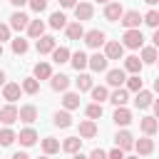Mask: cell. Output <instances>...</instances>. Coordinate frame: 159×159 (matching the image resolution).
<instances>
[{"label":"cell","instance_id":"cell-1","mask_svg":"<svg viewBox=\"0 0 159 159\" xmlns=\"http://www.w3.org/2000/svg\"><path fill=\"white\" fill-rule=\"evenodd\" d=\"M122 40H124L122 45H124V47H129V50H137V47H142V45H144V35H142V30H139V27H127Z\"/></svg>","mask_w":159,"mask_h":159},{"label":"cell","instance_id":"cell-2","mask_svg":"<svg viewBox=\"0 0 159 159\" xmlns=\"http://www.w3.org/2000/svg\"><path fill=\"white\" fill-rule=\"evenodd\" d=\"M82 37H84L87 47H92V50H97V47H102V45L107 42V35H104L102 30H89V32H84Z\"/></svg>","mask_w":159,"mask_h":159},{"label":"cell","instance_id":"cell-3","mask_svg":"<svg viewBox=\"0 0 159 159\" xmlns=\"http://www.w3.org/2000/svg\"><path fill=\"white\" fill-rule=\"evenodd\" d=\"M122 12H124V7L119 5V2H104V20H109V22H117L119 17H122Z\"/></svg>","mask_w":159,"mask_h":159},{"label":"cell","instance_id":"cell-4","mask_svg":"<svg viewBox=\"0 0 159 159\" xmlns=\"http://www.w3.org/2000/svg\"><path fill=\"white\" fill-rule=\"evenodd\" d=\"M122 55H124V45L122 42H104V57L107 60H122Z\"/></svg>","mask_w":159,"mask_h":159},{"label":"cell","instance_id":"cell-5","mask_svg":"<svg viewBox=\"0 0 159 159\" xmlns=\"http://www.w3.org/2000/svg\"><path fill=\"white\" fill-rule=\"evenodd\" d=\"M17 119L25 122V124H32V122L37 119V107H35V104H25V107H20V109H17Z\"/></svg>","mask_w":159,"mask_h":159},{"label":"cell","instance_id":"cell-6","mask_svg":"<svg viewBox=\"0 0 159 159\" xmlns=\"http://www.w3.org/2000/svg\"><path fill=\"white\" fill-rule=\"evenodd\" d=\"M55 45H57V42H55V37H52V35H40L35 47H37V52H40V55H47V52H52V47H55Z\"/></svg>","mask_w":159,"mask_h":159},{"label":"cell","instance_id":"cell-7","mask_svg":"<svg viewBox=\"0 0 159 159\" xmlns=\"http://www.w3.org/2000/svg\"><path fill=\"white\" fill-rule=\"evenodd\" d=\"M107 62H109V60H107L104 55H99V52H94L92 57H87V67H92L94 72H104V70H107Z\"/></svg>","mask_w":159,"mask_h":159},{"label":"cell","instance_id":"cell-8","mask_svg":"<svg viewBox=\"0 0 159 159\" xmlns=\"http://www.w3.org/2000/svg\"><path fill=\"white\" fill-rule=\"evenodd\" d=\"M112 119H114V124H119V127H127V124L132 122V112H129V109L122 104V107H117V109H114Z\"/></svg>","mask_w":159,"mask_h":159},{"label":"cell","instance_id":"cell-9","mask_svg":"<svg viewBox=\"0 0 159 159\" xmlns=\"http://www.w3.org/2000/svg\"><path fill=\"white\" fill-rule=\"evenodd\" d=\"M0 122L2 124H12V122H17V107L10 102V104H5L2 109H0Z\"/></svg>","mask_w":159,"mask_h":159},{"label":"cell","instance_id":"cell-10","mask_svg":"<svg viewBox=\"0 0 159 159\" xmlns=\"http://www.w3.org/2000/svg\"><path fill=\"white\" fill-rule=\"evenodd\" d=\"M92 12H94V7H92L89 2H75V17H77L80 22H82V20H89Z\"/></svg>","mask_w":159,"mask_h":159},{"label":"cell","instance_id":"cell-11","mask_svg":"<svg viewBox=\"0 0 159 159\" xmlns=\"http://www.w3.org/2000/svg\"><path fill=\"white\" fill-rule=\"evenodd\" d=\"M27 22H30V17H27L25 12H20V10L10 15V27H12V30H17V32H20V30H25V27H27Z\"/></svg>","mask_w":159,"mask_h":159},{"label":"cell","instance_id":"cell-12","mask_svg":"<svg viewBox=\"0 0 159 159\" xmlns=\"http://www.w3.org/2000/svg\"><path fill=\"white\" fill-rule=\"evenodd\" d=\"M119 22H122L124 27H139V22H142V15H139L137 10H129V12H122V17H119Z\"/></svg>","mask_w":159,"mask_h":159},{"label":"cell","instance_id":"cell-13","mask_svg":"<svg viewBox=\"0 0 159 159\" xmlns=\"http://www.w3.org/2000/svg\"><path fill=\"white\" fill-rule=\"evenodd\" d=\"M50 87L55 92H65L70 87V77L67 75H50Z\"/></svg>","mask_w":159,"mask_h":159},{"label":"cell","instance_id":"cell-14","mask_svg":"<svg viewBox=\"0 0 159 159\" xmlns=\"http://www.w3.org/2000/svg\"><path fill=\"white\" fill-rule=\"evenodd\" d=\"M20 92H22V87H20L17 82H7V84L2 87V97H5L7 102H15V99H20Z\"/></svg>","mask_w":159,"mask_h":159},{"label":"cell","instance_id":"cell-15","mask_svg":"<svg viewBox=\"0 0 159 159\" xmlns=\"http://www.w3.org/2000/svg\"><path fill=\"white\" fill-rule=\"evenodd\" d=\"M154 102V94L149 92V89H137V97H134V104L139 107V109H147L149 104Z\"/></svg>","mask_w":159,"mask_h":159},{"label":"cell","instance_id":"cell-16","mask_svg":"<svg viewBox=\"0 0 159 159\" xmlns=\"http://www.w3.org/2000/svg\"><path fill=\"white\" fill-rule=\"evenodd\" d=\"M80 137H82V139H92V137H97V124H94V119H84V122H80Z\"/></svg>","mask_w":159,"mask_h":159},{"label":"cell","instance_id":"cell-17","mask_svg":"<svg viewBox=\"0 0 159 159\" xmlns=\"http://www.w3.org/2000/svg\"><path fill=\"white\" fill-rule=\"evenodd\" d=\"M142 132L147 134V137H154L157 134V129H159V122H157V117H142Z\"/></svg>","mask_w":159,"mask_h":159},{"label":"cell","instance_id":"cell-18","mask_svg":"<svg viewBox=\"0 0 159 159\" xmlns=\"http://www.w3.org/2000/svg\"><path fill=\"white\" fill-rule=\"evenodd\" d=\"M114 142H117V147H119V149H124V152H129V149L134 147V137H132L129 132H117Z\"/></svg>","mask_w":159,"mask_h":159},{"label":"cell","instance_id":"cell-19","mask_svg":"<svg viewBox=\"0 0 159 159\" xmlns=\"http://www.w3.org/2000/svg\"><path fill=\"white\" fill-rule=\"evenodd\" d=\"M124 80H127V77H124V70H119V67L107 72V84H109V87H119V84H124Z\"/></svg>","mask_w":159,"mask_h":159},{"label":"cell","instance_id":"cell-20","mask_svg":"<svg viewBox=\"0 0 159 159\" xmlns=\"http://www.w3.org/2000/svg\"><path fill=\"white\" fill-rule=\"evenodd\" d=\"M107 97H109V102H112L114 107H122V104L129 102V92H127V89H119V87H117L112 94H107Z\"/></svg>","mask_w":159,"mask_h":159},{"label":"cell","instance_id":"cell-21","mask_svg":"<svg viewBox=\"0 0 159 159\" xmlns=\"http://www.w3.org/2000/svg\"><path fill=\"white\" fill-rule=\"evenodd\" d=\"M132 149H137V154H152L154 152V139H149V137H144V139H139V142H134V147Z\"/></svg>","mask_w":159,"mask_h":159},{"label":"cell","instance_id":"cell-22","mask_svg":"<svg viewBox=\"0 0 159 159\" xmlns=\"http://www.w3.org/2000/svg\"><path fill=\"white\" fill-rule=\"evenodd\" d=\"M70 62H72V67L80 72V70H84V67H87V55H84L82 50H77V52H70Z\"/></svg>","mask_w":159,"mask_h":159},{"label":"cell","instance_id":"cell-23","mask_svg":"<svg viewBox=\"0 0 159 159\" xmlns=\"http://www.w3.org/2000/svg\"><path fill=\"white\" fill-rule=\"evenodd\" d=\"M52 122H55V127H60V129H67V127L72 124V117H70V109H65V112H55V117H52Z\"/></svg>","mask_w":159,"mask_h":159},{"label":"cell","instance_id":"cell-24","mask_svg":"<svg viewBox=\"0 0 159 159\" xmlns=\"http://www.w3.org/2000/svg\"><path fill=\"white\" fill-rule=\"evenodd\" d=\"M15 139H20V144H25V147H32V144L37 142V132L27 127V129H22V132H20Z\"/></svg>","mask_w":159,"mask_h":159},{"label":"cell","instance_id":"cell-25","mask_svg":"<svg viewBox=\"0 0 159 159\" xmlns=\"http://www.w3.org/2000/svg\"><path fill=\"white\" fill-rule=\"evenodd\" d=\"M62 149H65L67 154H77V152L82 149V139H80V137H67V139L62 142Z\"/></svg>","mask_w":159,"mask_h":159},{"label":"cell","instance_id":"cell-26","mask_svg":"<svg viewBox=\"0 0 159 159\" xmlns=\"http://www.w3.org/2000/svg\"><path fill=\"white\" fill-rule=\"evenodd\" d=\"M25 30H27L30 37H40V35H45V22L42 20H30Z\"/></svg>","mask_w":159,"mask_h":159},{"label":"cell","instance_id":"cell-27","mask_svg":"<svg viewBox=\"0 0 159 159\" xmlns=\"http://www.w3.org/2000/svg\"><path fill=\"white\" fill-rule=\"evenodd\" d=\"M65 30H67V37L70 40H82V35H84V27H82L80 20L72 22V25H65Z\"/></svg>","mask_w":159,"mask_h":159},{"label":"cell","instance_id":"cell-28","mask_svg":"<svg viewBox=\"0 0 159 159\" xmlns=\"http://www.w3.org/2000/svg\"><path fill=\"white\" fill-rule=\"evenodd\" d=\"M52 62H57V65H65V62H70V50L67 47H52Z\"/></svg>","mask_w":159,"mask_h":159},{"label":"cell","instance_id":"cell-29","mask_svg":"<svg viewBox=\"0 0 159 159\" xmlns=\"http://www.w3.org/2000/svg\"><path fill=\"white\" fill-rule=\"evenodd\" d=\"M142 65H144V62H142L139 57H134V55H132V57H124V70L132 72V75H139V72H142Z\"/></svg>","mask_w":159,"mask_h":159},{"label":"cell","instance_id":"cell-30","mask_svg":"<svg viewBox=\"0 0 159 159\" xmlns=\"http://www.w3.org/2000/svg\"><path fill=\"white\" fill-rule=\"evenodd\" d=\"M50 75H52V67L47 62H37L35 65V80H50Z\"/></svg>","mask_w":159,"mask_h":159},{"label":"cell","instance_id":"cell-31","mask_svg":"<svg viewBox=\"0 0 159 159\" xmlns=\"http://www.w3.org/2000/svg\"><path fill=\"white\" fill-rule=\"evenodd\" d=\"M42 152H45V154H57V152H60V142H57L55 137H45V139H42Z\"/></svg>","mask_w":159,"mask_h":159},{"label":"cell","instance_id":"cell-32","mask_svg":"<svg viewBox=\"0 0 159 159\" xmlns=\"http://www.w3.org/2000/svg\"><path fill=\"white\" fill-rule=\"evenodd\" d=\"M62 104H65V109H77V107H80V94L67 92V94L62 97Z\"/></svg>","mask_w":159,"mask_h":159},{"label":"cell","instance_id":"cell-33","mask_svg":"<svg viewBox=\"0 0 159 159\" xmlns=\"http://www.w3.org/2000/svg\"><path fill=\"white\" fill-rule=\"evenodd\" d=\"M67 25V17L62 15V12H52L50 15V27H55V30H62Z\"/></svg>","mask_w":159,"mask_h":159},{"label":"cell","instance_id":"cell-34","mask_svg":"<svg viewBox=\"0 0 159 159\" xmlns=\"http://www.w3.org/2000/svg\"><path fill=\"white\" fill-rule=\"evenodd\" d=\"M40 89V82L35 80V77H25L22 80V92H27V94H35Z\"/></svg>","mask_w":159,"mask_h":159},{"label":"cell","instance_id":"cell-35","mask_svg":"<svg viewBox=\"0 0 159 159\" xmlns=\"http://www.w3.org/2000/svg\"><path fill=\"white\" fill-rule=\"evenodd\" d=\"M142 62L154 65L157 62V47H142Z\"/></svg>","mask_w":159,"mask_h":159},{"label":"cell","instance_id":"cell-36","mask_svg":"<svg viewBox=\"0 0 159 159\" xmlns=\"http://www.w3.org/2000/svg\"><path fill=\"white\" fill-rule=\"evenodd\" d=\"M89 92H92V99H94V102H104V99H107V94H109V92H107V87H102V84H99V87H94V84H92V87H89Z\"/></svg>","mask_w":159,"mask_h":159},{"label":"cell","instance_id":"cell-37","mask_svg":"<svg viewBox=\"0 0 159 159\" xmlns=\"http://www.w3.org/2000/svg\"><path fill=\"white\" fill-rule=\"evenodd\" d=\"M15 137H17V134H15L12 129H7V127L0 129V144H2V147H10V144L15 142Z\"/></svg>","mask_w":159,"mask_h":159},{"label":"cell","instance_id":"cell-38","mask_svg":"<svg viewBox=\"0 0 159 159\" xmlns=\"http://www.w3.org/2000/svg\"><path fill=\"white\" fill-rule=\"evenodd\" d=\"M12 52H15V55H25V52H27V40L15 37V40H12Z\"/></svg>","mask_w":159,"mask_h":159},{"label":"cell","instance_id":"cell-39","mask_svg":"<svg viewBox=\"0 0 159 159\" xmlns=\"http://www.w3.org/2000/svg\"><path fill=\"white\" fill-rule=\"evenodd\" d=\"M75 82H77V89H80V92H87V89L92 87V77H89V75H80Z\"/></svg>","mask_w":159,"mask_h":159},{"label":"cell","instance_id":"cell-40","mask_svg":"<svg viewBox=\"0 0 159 159\" xmlns=\"http://www.w3.org/2000/svg\"><path fill=\"white\" fill-rule=\"evenodd\" d=\"M127 82V92H137V89H142V77L139 75H132L129 80H124Z\"/></svg>","mask_w":159,"mask_h":159},{"label":"cell","instance_id":"cell-41","mask_svg":"<svg viewBox=\"0 0 159 159\" xmlns=\"http://www.w3.org/2000/svg\"><path fill=\"white\" fill-rule=\"evenodd\" d=\"M84 112H87V117H89V119H99V117H102V102H94V104H89Z\"/></svg>","mask_w":159,"mask_h":159},{"label":"cell","instance_id":"cell-42","mask_svg":"<svg viewBox=\"0 0 159 159\" xmlns=\"http://www.w3.org/2000/svg\"><path fill=\"white\" fill-rule=\"evenodd\" d=\"M144 22H147L149 27H157V25H159V12H157V10H149V12L144 15Z\"/></svg>","mask_w":159,"mask_h":159},{"label":"cell","instance_id":"cell-43","mask_svg":"<svg viewBox=\"0 0 159 159\" xmlns=\"http://www.w3.org/2000/svg\"><path fill=\"white\" fill-rule=\"evenodd\" d=\"M27 5H30L35 12H42V10L47 7V0H27Z\"/></svg>","mask_w":159,"mask_h":159},{"label":"cell","instance_id":"cell-44","mask_svg":"<svg viewBox=\"0 0 159 159\" xmlns=\"http://www.w3.org/2000/svg\"><path fill=\"white\" fill-rule=\"evenodd\" d=\"M5 40H10V25L0 22V42H5Z\"/></svg>","mask_w":159,"mask_h":159},{"label":"cell","instance_id":"cell-45","mask_svg":"<svg viewBox=\"0 0 159 159\" xmlns=\"http://www.w3.org/2000/svg\"><path fill=\"white\" fill-rule=\"evenodd\" d=\"M107 157H112V159H124V149H119V147H114L112 152H107Z\"/></svg>","mask_w":159,"mask_h":159},{"label":"cell","instance_id":"cell-46","mask_svg":"<svg viewBox=\"0 0 159 159\" xmlns=\"http://www.w3.org/2000/svg\"><path fill=\"white\" fill-rule=\"evenodd\" d=\"M89 157H92V159H102V157H107V152H102V149H92Z\"/></svg>","mask_w":159,"mask_h":159},{"label":"cell","instance_id":"cell-47","mask_svg":"<svg viewBox=\"0 0 159 159\" xmlns=\"http://www.w3.org/2000/svg\"><path fill=\"white\" fill-rule=\"evenodd\" d=\"M75 2H77V0H60L62 7H75Z\"/></svg>","mask_w":159,"mask_h":159},{"label":"cell","instance_id":"cell-48","mask_svg":"<svg viewBox=\"0 0 159 159\" xmlns=\"http://www.w3.org/2000/svg\"><path fill=\"white\" fill-rule=\"evenodd\" d=\"M10 2H12V5H15V7H22V5H25V2H27V0H10Z\"/></svg>","mask_w":159,"mask_h":159},{"label":"cell","instance_id":"cell-49","mask_svg":"<svg viewBox=\"0 0 159 159\" xmlns=\"http://www.w3.org/2000/svg\"><path fill=\"white\" fill-rule=\"evenodd\" d=\"M0 84H5V72L0 70Z\"/></svg>","mask_w":159,"mask_h":159},{"label":"cell","instance_id":"cell-50","mask_svg":"<svg viewBox=\"0 0 159 159\" xmlns=\"http://www.w3.org/2000/svg\"><path fill=\"white\" fill-rule=\"evenodd\" d=\"M144 2H147V5H157L159 0H144Z\"/></svg>","mask_w":159,"mask_h":159},{"label":"cell","instance_id":"cell-51","mask_svg":"<svg viewBox=\"0 0 159 159\" xmlns=\"http://www.w3.org/2000/svg\"><path fill=\"white\" fill-rule=\"evenodd\" d=\"M0 57H2V42H0Z\"/></svg>","mask_w":159,"mask_h":159},{"label":"cell","instance_id":"cell-52","mask_svg":"<svg viewBox=\"0 0 159 159\" xmlns=\"http://www.w3.org/2000/svg\"><path fill=\"white\" fill-rule=\"evenodd\" d=\"M97 2H102V5H104V2H109V0H97Z\"/></svg>","mask_w":159,"mask_h":159}]
</instances>
